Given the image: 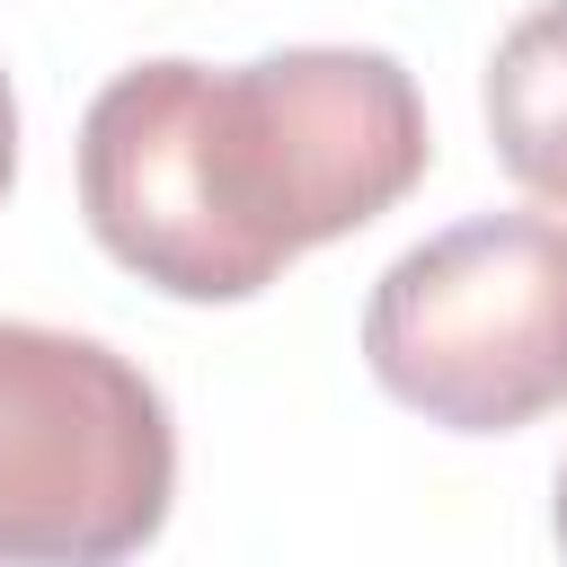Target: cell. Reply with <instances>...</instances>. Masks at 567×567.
Segmentation results:
<instances>
[{
  "label": "cell",
  "mask_w": 567,
  "mask_h": 567,
  "mask_svg": "<svg viewBox=\"0 0 567 567\" xmlns=\"http://www.w3.org/2000/svg\"><path fill=\"white\" fill-rule=\"evenodd\" d=\"M549 532H558V549H567V461H558V496H549Z\"/></svg>",
  "instance_id": "cell-6"
},
{
  "label": "cell",
  "mask_w": 567,
  "mask_h": 567,
  "mask_svg": "<svg viewBox=\"0 0 567 567\" xmlns=\"http://www.w3.org/2000/svg\"><path fill=\"white\" fill-rule=\"evenodd\" d=\"M177 425L106 337L0 319V567H106L168 532Z\"/></svg>",
  "instance_id": "cell-3"
},
{
  "label": "cell",
  "mask_w": 567,
  "mask_h": 567,
  "mask_svg": "<svg viewBox=\"0 0 567 567\" xmlns=\"http://www.w3.org/2000/svg\"><path fill=\"white\" fill-rule=\"evenodd\" d=\"M363 363L443 434H523L567 408V221L470 213L399 248L363 301Z\"/></svg>",
  "instance_id": "cell-2"
},
{
  "label": "cell",
  "mask_w": 567,
  "mask_h": 567,
  "mask_svg": "<svg viewBox=\"0 0 567 567\" xmlns=\"http://www.w3.org/2000/svg\"><path fill=\"white\" fill-rule=\"evenodd\" d=\"M9 186H18V89L0 71V204H9Z\"/></svg>",
  "instance_id": "cell-5"
},
{
  "label": "cell",
  "mask_w": 567,
  "mask_h": 567,
  "mask_svg": "<svg viewBox=\"0 0 567 567\" xmlns=\"http://www.w3.org/2000/svg\"><path fill=\"white\" fill-rule=\"evenodd\" d=\"M434 159L416 71L381 44L133 62L80 115L89 239L168 301H257L292 257L381 221Z\"/></svg>",
  "instance_id": "cell-1"
},
{
  "label": "cell",
  "mask_w": 567,
  "mask_h": 567,
  "mask_svg": "<svg viewBox=\"0 0 567 567\" xmlns=\"http://www.w3.org/2000/svg\"><path fill=\"white\" fill-rule=\"evenodd\" d=\"M487 151L496 168L567 213V0L523 9L487 53Z\"/></svg>",
  "instance_id": "cell-4"
}]
</instances>
